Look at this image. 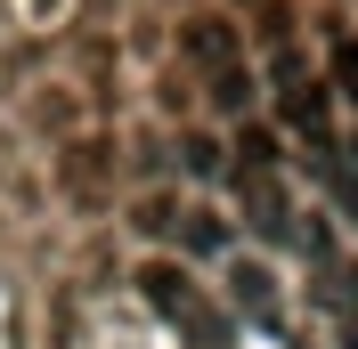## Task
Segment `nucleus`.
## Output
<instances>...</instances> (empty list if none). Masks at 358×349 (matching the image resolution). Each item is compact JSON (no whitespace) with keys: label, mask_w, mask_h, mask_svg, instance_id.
Segmentation results:
<instances>
[{"label":"nucleus","mask_w":358,"mask_h":349,"mask_svg":"<svg viewBox=\"0 0 358 349\" xmlns=\"http://www.w3.org/2000/svg\"><path fill=\"white\" fill-rule=\"evenodd\" d=\"M228 301L245 309V317H252L261 333H285V301H277V284H268V268H261V260H245V268H236Z\"/></svg>","instance_id":"f257e3e1"},{"label":"nucleus","mask_w":358,"mask_h":349,"mask_svg":"<svg viewBox=\"0 0 358 349\" xmlns=\"http://www.w3.org/2000/svg\"><path fill=\"white\" fill-rule=\"evenodd\" d=\"M334 82H342V98L358 106V41H342V49H334Z\"/></svg>","instance_id":"f03ea898"},{"label":"nucleus","mask_w":358,"mask_h":349,"mask_svg":"<svg viewBox=\"0 0 358 349\" xmlns=\"http://www.w3.org/2000/svg\"><path fill=\"white\" fill-rule=\"evenodd\" d=\"M350 154H358V147H350Z\"/></svg>","instance_id":"7ed1b4c3"}]
</instances>
